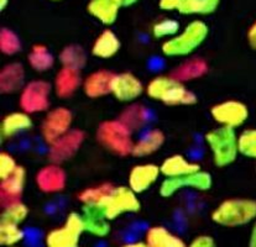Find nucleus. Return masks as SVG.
<instances>
[{
    "mask_svg": "<svg viewBox=\"0 0 256 247\" xmlns=\"http://www.w3.org/2000/svg\"><path fill=\"white\" fill-rule=\"evenodd\" d=\"M219 4L220 0H181L177 11L182 15H210Z\"/></svg>",
    "mask_w": 256,
    "mask_h": 247,
    "instance_id": "nucleus-31",
    "label": "nucleus"
},
{
    "mask_svg": "<svg viewBox=\"0 0 256 247\" xmlns=\"http://www.w3.org/2000/svg\"><path fill=\"white\" fill-rule=\"evenodd\" d=\"M83 225L84 233L96 236L98 239H104L110 234L112 226L109 220L104 217L102 210L94 205H84L83 207Z\"/></svg>",
    "mask_w": 256,
    "mask_h": 247,
    "instance_id": "nucleus-22",
    "label": "nucleus"
},
{
    "mask_svg": "<svg viewBox=\"0 0 256 247\" xmlns=\"http://www.w3.org/2000/svg\"><path fill=\"white\" fill-rule=\"evenodd\" d=\"M26 239V233L18 225L0 224V244L5 247H16Z\"/></svg>",
    "mask_w": 256,
    "mask_h": 247,
    "instance_id": "nucleus-35",
    "label": "nucleus"
},
{
    "mask_svg": "<svg viewBox=\"0 0 256 247\" xmlns=\"http://www.w3.org/2000/svg\"><path fill=\"white\" fill-rule=\"evenodd\" d=\"M116 186H113L112 183H102L98 186L88 187V188L83 189L82 192H80L78 194V200L84 205H99L106 197L109 196L113 188Z\"/></svg>",
    "mask_w": 256,
    "mask_h": 247,
    "instance_id": "nucleus-33",
    "label": "nucleus"
},
{
    "mask_svg": "<svg viewBox=\"0 0 256 247\" xmlns=\"http://www.w3.org/2000/svg\"><path fill=\"white\" fill-rule=\"evenodd\" d=\"M96 207L110 222L122 215L140 212L141 203L138 194L129 186H119L114 187L109 196Z\"/></svg>",
    "mask_w": 256,
    "mask_h": 247,
    "instance_id": "nucleus-6",
    "label": "nucleus"
},
{
    "mask_svg": "<svg viewBox=\"0 0 256 247\" xmlns=\"http://www.w3.org/2000/svg\"><path fill=\"white\" fill-rule=\"evenodd\" d=\"M122 7H124L122 0H90L87 5L88 12L94 19L106 26L116 21Z\"/></svg>",
    "mask_w": 256,
    "mask_h": 247,
    "instance_id": "nucleus-26",
    "label": "nucleus"
},
{
    "mask_svg": "<svg viewBox=\"0 0 256 247\" xmlns=\"http://www.w3.org/2000/svg\"><path fill=\"white\" fill-rule=\"evenodd\" d=\"M26 170L19 166L14 173L0 179V207L4 208L12 203L20 202L26 184Z\"/></svg>",
    "mask_w": 256,
    "mask_h": 247,
    "instance_id": "nucleus-17",
    "label": "nucleus"
},
{
    "mask_svg": "<svg viewBox=\"0 0 256 247\" xmlns=\"http://www.w3.org/2000/svg\"><path fill=\"white\" fill-rule=\"evenodd\" d=\"M28 214H30L28 207L20 200V202L12 203L8 207L2 208L0 224H10V225L20 226L28 219Z\"/></svg>",
    "mask_w": 256,
    "mask_h": 247,
    "instance_id": "nucleus-32",
    "label": "nucleus"
},
{
    "mask_svg": "<svg viewBox=\"0 0 256 247\" xmlns=\"http://www.w3.org/2000/svg\"><path fill=\"white\" fill-rule=\"evenodd\" d=\"M161 174L160 166L154 163H142L132 168L128 177V186L139 196L155 186Z\"/></svg>",
    "mask_w": 256,
    "mask_h": 247,
    "instance_id": "nucleus-15",
    "label": "nucleus"
},
{
    "mask_svg": "<svg viewBox=\"0 0 256 247\" xmlns=\"http://www.w3.org/2000/svg\"><path fill=\"white\" fill-rule=\"evenodd\" d=\"M35 183L45 194H58L66 189L67 173L62 165L50 162L36 172Z\"/></svg>",
    "mask_w": 256,
    "mask_h": 247,
    "instance_id": "nucleus-13",
    "label": "nucleus"
},
{
    "mask_svg": "<svg viewBox=\"0 0 256 247\" xmlns=\"http://www.w3.org/2000/svg\"><path fill=\"white\" fill-rule=\"evenodd\" d=\"M58 59L62 67H68V68L82 71L87 64L88 54L82 46L73 43V45L66 46L60 52Z\"/></svg>",
    "mask_w": 256,
    "mask_h": 247,
    "instance_id": "nucleus-30",
    "label": "nucleus"
},
{
    "mask_svg": "<svg viewBox=\"0 0 256 247\" xmlns=\"http://www.w3.org/2000/svg\"><path fill=\"white\" fill-rule=\"evenodd\" d=\"M73 114L66 106H57L46 113L41 123V136L47 145H51L72 130Z\"/></svg>",
    "mask_w": 256,
    "mask_h": 247,
    "instance_id": "nucleus-9",
    "label": "nucleus"
},
{
    "mask_svg": "<svg viewBox=\"0 0 256 247\" xmlns=\"http://www.w3.org/2000/svg\"><path fill=\"white\" fill-rule=\"evenodd\" d=\"M9 1L10 0H0V10H5V7L8 6V5H9Z\"/></svg>",
    "mask_w": 256,
    "mask_h": 247,
    "instance_id": "nucleus-45",
    "label": "nucleus"
},
{
    "mask_svg": "<svg viewBox=\"0 0 256 247\" xmlns=\"http://www.w3.org/2000/svg\"><path fill=\"white\" fill-rule=\"evenodd\" d=\"M82 84L83 78L80 71L68 67H61L54 75L52 87L57 98L68 99L73 97L80 88H82Z\"/></svg>",
    "mask_w": 256,
    "mask_h": 247,
    "instance_id": "nucleus-19",
    "label": "nucleus"
},
{
    "mask_svg": "<svg viewBox=\"0 0 256 247\" xmlns=\"http://www.w3.org/2000/svg\"><path fill=\"white\" fill-rule=\"evenodd\" d=\"M181 0H160L158 6L160 9L166 10V11H172V10L178 9V5Z\"/></svg>",
    "mask_w": 256,
    "mask_h": 247,
    "instance_id": "nucleus-40",
    "label": "nucleus"
},
{
    "mask_svg": "<svg viewBox=\"0 0 256 247\" xmlns=\"http://www.w3.org/2000/svg\"><path fill=\"white\" fill-rule=\"evenodd\" d=\"M54 56L45 45H34L28 54V63L34 71L47 72L54 66Z\"/></svg>",
    "mask_w": 256,
    "mask_h": 247,
    "instance_id": "nucleus-29",
    "label": "nucleus"
},
{
    "mask_svg": "<svg viewBox=\"0 0 256 247\" xmlns=\"http://www.w3.org/2000/svg\"><path fill=\"white\" fill-rule=\"evenodd\" d=\"M138 1H139V0H122V5H124L125 7L132 6V5L136 4Z\"/></svg>",
    "mask_w": 256,
    "mask_h": 247,
    "instance_id": "nucleus-44",
    "label": "nucleus"
},
{
    "mask_svg": "<svg viewBox=\"0 0 256 247\" xmlns=\"http://www.w3.org/2000/svg\"><path fill=\"white\" fill-rule=\"evenodd\" d=\"M187 247H216V243L210 235H200L193 239Z\"/></svg>",
    "mask_w": 256,
    "mask_h": 247,
    "instance_id": "nucleus-39",
    "label": "nucleus"
},
{
    "mask_svg": "<svg viewBox=\"0 0 256 247\" xmlns=\"http://www.w3.org/2000/svg\"><path fill=\"white\" fill-rule=\"evenodd\" d=\"M22 48V43L16 32L8 27L0 30V51L5 56H15Z\"/></svg>",
    "mask_w": 256,
    "mask_h": 247,
    "instance_id": "nucleus-34",
    "label": "nucleus"
},
{
    "mask_svg": "<svg viewBox=\"0 0 256 247\" xmlns=\"http://www.w3.org/2000/svg\"><path fill=\"white\" fill-rule=\"evenodd\" d=\"M144 241L148 247H187L184 239L161 225L148 228Z\"/></svg>",
    "mask_w": 256,
    "mask_h": 247,
    "instance_id": "nucleus-27",
    "label": "nucleus"
},
{
    "mask_svg": "<svg viewBox=\"0 0 256 247\" xmlns=\"http://www.w3.org/2000/svg\"><path fill=\"white\" fill-rule=\"evenodd\" d=\"M161 174L164 178H177V177L187 176L200 171V166L194 161L188 160L184 155H172L164 160L160 165Z\"/></svg>",
    "mask_w": 256,
    "mask_h": 247,
    "instance_id": "nucleus-25",
    "label": "nucleus"
},
{
    "mask_svg": "<svg viewBox=\"0 0 256 247\" xmlns=\"http://www.w3.org/2000/svg\"><path fill=\"white\" fill-rule=\"evenodd\" d=\"M248 42H249L250 47L252 49H256V21L249 27L246 33Z\"/></svg>",
    "mask_w": 256,
    "mask_h": 247,
    "instance_id": "nucleus-41",
    "label": "nucleus"
},
{
    "mask_svg": "<svg viewBox=\"0 0 256 247\" xmlns=\"http://www.w3.org/2000/svg\"><path fill=\"white\" fill-rule=\"evenodd\" d=\"M78 247H80V246H78Z\"/></svg>",
    "mask_w": 256,
    "mask_h": 247,
    "instance_id": "nucleus-47",
    "label": "nucleus"
},
{
    "mask_svg": "<svg viewBox=\"0 0 256 247\" xmlns=\"http://www.w3.org/2000/svg\"><path fill=\"white\" fill-rule=\"evenodd\" d=\"M52 1H60V0H52Z\"/></svg>",
    "mask_w": 256,
    "mask_h": 247,
    "instance_id": "nucleus-46",
    "label": "nucleus"
},
{
    "mask_svg": "<svg viewBox=\"0 0 256 247\" xmlns=\"http://www.w3.org/2000/svg\"><path fill=\"white\" fill-rule=\"evenodd\" d=\"M214 224L224 228H239L256 220V200L249 198L226 199L212 212Z\"/></svg>",
    "mask_w": 256,
    "mask_h": 247,
    "instance_id": "nucleus-4",
    "label": "nucleus"
},
{
    "mask_svg": "<svg viewBox=\"0 0 256 247\" xmlns=\"http://www.w3.org/2000/svg\"><path fill=\"white\" fill-rule=\"evenodd\" d=\"M120 47L122 42L116 33L110 28H106L93 42L92 54L99 59H110L116 56Z\"/></svg>",
    "mask_w": 256,
    "mask_h": 247,
    "instance_id": "nucleus-28",
    "label": "nucleus"
},
{
    "mask_svg": "<svg viewBox=\"0 0 256 247\" xmlns=\"http://www.w3.org/2000/svg\"><path fill=\"white\" fill-rule=\"evenodd\" d=\"M180 22L174 19H164L152 26V35L158 40H170L180 32ZM164 40V41H166Z\"/></svg>",
    "mask_w": 256,
    "mask_h": 247,
    "instance_id": "nucleus-37",
    "label": "nucleus"
},
{
    "mask_svg": "<svg viewBox=\"0 0 256 247\" xmlns=\"http://www.w3.org/2000/svg\"><path fill=\"white\" fill-rule=\"evenodd\" d=\"M238 147L239 155L256 160V129L244 130L238 135Z\"/></svg>",
    "mask_w": 256,
    "mask_h": 247,
    "instance_id": "nucleus-36",
    "label": "nucleus"
},
{
    "mask_svg": "<svg viewBox=\"0 0 256 247\" xmlns=\"http://www.w3.org/2000/svg\"><path fill=\"white\" fill-rule=\"evenodd\" d=\"M118 119L126 125L132 134H135V132H144L148 130V125L152 123L154 113L151 109L142 104L132 103L122 109Z\"/></svg>",
    "mask_w": 256,
    "mask_h": 247,
    "instance_id": "nucleus-18",
    "label": "nucleus"
},
{
    "mask_svg": "<svg viewBox=\"0 0 256 247\" xmlns=\"http://www.w3.org/2000/svg\"><path fill=\"white\" fill-rule=\"evenodd\" d=\"M249 247H256V222L252 229L249 238Z\"/></svg>",
    "mask_w": 256,
    "mask_h": 247,
    "instance_id": "nucleus-42",
    "label": "nucleus"
},
{
    "mask_svg": "<svg viewBox=\"0 0 256 247\" xmlns=\"http://www.w3.org/2000/svg\"><path fill=\"white\" fill-rule=\"evenodd\" d=\"M145 93L150 99L166 106H190L198 101L197 95L171 74L154 77L146 85Z\"/></svg>",
    "mask_w": 256,
    "mask_h": 247,
    "instance_id": "nucleus-1",
    "label": "nucleus"
},
{
    "mask_svg": "<svg viewBox=\"0 0 256 247\" xmlns=\"http://www.w3.org/2000/svg\"><path fill=\"white\" fill-rule=\"evenodd\" d=\"M114 72L108 69H98L90 73L83 79L82 89L87 98L99 99L112 94V88H113Z\"/></svg>",
    "mask_w": 256,
    "mask_h": 247,
    "instance_id": "nucleus-16",
    "label": "nucleus"
},
{
    "mask_svg": "<svg viewBox=\"0 0 256 247\" xmlns=\"http://www.w3.org/2000/svg\"><path fill=\"white\" fill-rule=\"evenodd\" d=\"M54 87L45 79H32L25 84L20 92V109L25 113L38 114L48 111Z\"/></svg>",
    "mask_w": 256,
    "mask_h": 247,
    "instance_id": "nucleus-7",
    "label": "nucleus"
},
{
    "mask_svg": "<svg viewBox=\"0 0 256 247\" xmlns=\"http://www.w3.org/2000/svg\"><path fill=\"white\" fill-rule=\"evenodd\" d=\"M144 83L132 72L116 74L112 88V95L122 103H134L145 92Z\"/></svg>",
    "mask_w": 256,
    "mask_h": 247,
    "instance_id": "nucleus-14",
    "label": "nucleus"
},
{
    "mask_svg": "<svg viewBox=\"0 0 256 247\" xmlns=\"http://www.w3.org/2000/svg\"><path fill=\"white\" fill-rule=\"evenodd\" d=\"M212 186H213V178L210 173L200 170L198 172L177 177V178H166L161 183L158 192L162 198H171L182 189L207 192L212 188Z\"/></svg>",
    "mask_w": 256,
    "mask_h": 247,
    "instance_id": "nucleus-10",
    "label": "nucleus"
},
{
    "mask_svg": "<svg viewBox=\"0 0 256 247\" xmlns=\"http://www.w3.org/2000/svg\"><path fill=\"white\" fill-rule=\"evenodd\" d=\"M132 130L124 125L119 119L102 121L96 131V141L102 147L106 148L118 157L132 156L135 140Z\"/></svg>",
    "mask_w": 256,
    "mask_h": 247,
    "instance_id": "nucleus-3",
    "label": "nucleus"
},
{
    "mask_svg": "<svg viewBox=\"0 0 256 247\" xmlns=\"http://www.w3.org/2000/svg\"><path fill=\"white\" fill-rule=\"evenodd\" d=\"M210 35V27L202 20H193L182 31L170 40H166L161 46L162 54L171 58L187 57L192 54Z\"/></svg>",
    "mask_w": 256,
    "mask_h": 247,
    "instance_id": "nucleus-2",
    "label": "nucleus"
},
{
    "mask_svg": "<svg viewBox=\"0 0 256 247\" xmlns=\"http://www.w3.org/2000/svg\"><path fill=\"white\" fill-rule=\"evenodd\" d=\"M122 247H148L145 241H132V243H126Z\"/></svg>",
    "mask_w": 256,
    "mask_h": 247,
    "instance_id": "nucleus-43",
    "label": "nucleus"
},
{
    "mask_svg": "<svg viewBox=\"0 0 256 247\" xmlns=\"http://www.w3.org/2000/svg\"><path fill=\"white\" fill-rule=\"evenodd\" d=\"M204 141L216 167L224 168L233 165L239 156L238 135L230 127L218 126L210 130L204 135Z\"/></svg>",
    "mask_w": 256,
    "mask_h": 247,
    "instance_id": "nucleus-5",
    "label": "nucleus"
},
{
    "mask_svg": "<svg viewBox=\"0 0 256 247\" xmlns=\"http://www.w3.org/2000/svg\"><path fill=\"white\" fill-rule=\"evenodd\" d=\"M19 166L12 153L2 151L0 155V179L6 178L10 174L14 173Z\"/></svg>",
    "mask_w": 256,
    "mask_h": 247,
    "instance_id": "nucleus-38",
    "label": "nucleus"
},
{
    "mask_svg": "<svg viewBox=\"0 0 256 247\" xmlns=\"http://www.w3.org/2000/svg\"><path fill=\"white\" fill-rule=\"evenodd\" d=\"M166 141V135L160 129H148L140 135L135 141L132 156L138 158H145L152 156L160 151Z\"/></svg>",
    "mask_w": 256,
    "mask_h": 247,
    "instance_id": "nucleus-23",
    "label": "nucleus"
},
{
    "mask_svg": "<svg viewBox=\"0 0 256 247\" xmlns=\"http://www.w3.org/2000/svg\"><path fill=\"white\" fill-rule=\"evenodd\" d=\"M16 247H18V246H16Z\"/></svg>",
    "mask_w": 256,
    "mask_h": 247,
    "instance_id": "nucleus-48",
    "label": "nucleus"
},
{
    "mask_svg": "<svg viewBox=\"0 0 256 247\" xmlns=\"http://www.w3.org/2000/svg\"><path fill=\"white\" fill-rule=\"evenodd\" d=\"M210 72V64L202 57H190L182 62L180 66L172 69L170 74L181 83L192 82L203 78Z\"/></svg>",
    "mask_w": 256,
    "mask_h": 247,
    "instance_id": "nucleus-21",
    "label": "nucleus"
},
{
    "mask_svg": "<svg viewBox=\"0 0 256 247\" xmlns=\"http://www.w3.org/2000/svg\"><path fill=\"white\" fill-rule=\"evenodd\" d=\"M32 127V119L30 114L25 111H12L2 118L0 125L2 140H10L16 137L19 134L28 131Z\"/></svg>",
    "mask_w": 256,
    "mask_h": 247,
    "instance_id": "nucleus-24",
    "label": "nucleus"
},
{
    "mask_svg": "<svg viewBox=\"0 0 256 247\" xmlns=\"http://www.w3.org/2000/svg\"><path fill=\"white\" fill-rule=\"evenodd\" d=\"M25 68L20 62H10L0 69V92L4 95H12L22 92L26 82Z\"/></svg>",
    "mask_w": 256,
    "mask_h": 247,
    "instance_id": "nucleus-20",
    "label": "nucleus"
},
{
    "mask_svg": "<svg viewBox=\"0 0 256 247\" xmlns=\"http://www.w3.org/2000/svg\"><path fill=\"white\" fill-rule=\"evenodd\" d=\"M84 234L82 214L72 212L64 219V223L46 234L44 244L46 247H78Z\"/></svg>",
    "mask_w": 256,
    "mask_h": 247,
    "instance_id": "nucleus-8",
    "label": "nucleus"
},
{
    "mask_svg": "<svg viewBox=\"0 0 256 247\" xmlns=\"http://www.w3.org/2000/svg\"><path fill=\"white\" fill-rule=\"evenodd\" d=\"M210 116L219 126L238 129L242 126L249 118L246 104L239 100H224L210 109Z\"/></svg>",
    "mask_w": 256,
    "mask_h": 247,
    "instance_id": "nucleus-12",
    "label": "nucleus"
},
{
    "mask_svg": "<svg viewBox=\"0 0 256 247\" xmlns=\"http://www.w3.org/2000/svg\"><path fill=\"white\" fill-rule=\"evenodd\" d=\"M86 140V132L80 129H72L66 135L48 145L47 158L50 162L62 165L72 160L82 148Z\"/></svg>",
    "mask_w": 256,
    "mask_h": 247,
    "instance_id": "nucleus-11",
    "label": "nucleus"
}]
</instances>
